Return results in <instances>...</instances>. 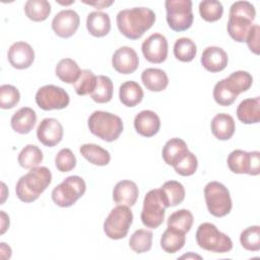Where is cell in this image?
<instances>
[{"label": "cell", "instance_id": "28", "mask_svg": "<svg viewBox=\"0 0 260 260\" xmlns=\"http://www.w3.org/2000/svg\"><path fill=\"white\" fill-rule=\"evenodd\" d=\"M185 235V233L179 230L168 226V229L162 233L160 237L161 249L169 254H174L178 252L184 247L186 243Z\"/></svg>", "mask_w": 260, "mask_h": 260}, {"label": "cell", "instance_id": "36", "mask_svg": "<svg viewBox=\"0 0 260 260\" xmlns=\"http://www.w3.org/2000/svg\"><path fill=\"white\" fill-rule=\"evenodd\" d=\"M152 233L145 229L135 231L129 240V247L137 254L148 252L152 246Z\"/></svg>", "mask_w": 260, "mask_h": 260}, {"label": "cell", "instance_id": "25", "mask_svg": "<svg viewBox=\"0 0 260 260\" xmlns=\"http://www.w3.org/2000/svg\"><path fill=\"white\" fill-rule=\"evenodd\" d=\"M237 117L244 124H255L260 121V98L246 99L237 108Z\"/></svg>", "mask_w": 260, "mask_h": 260}, {"label": "cell", "instance_id": "23", "mask_svg": "<svg viewBox=\"0 0 260 260\" xmlns=\"http://www.w3.org/2000/svg\"><path fill=\"white\" fill-rule=\"evenodd\" d=\"M188 151L189 149L186 142L181 138L175 137L167 141L162 147L161 156L167 165L174 167L185 156Z\"/></svg>", "mask_w": 260, "mask_h": 260}, {"label": "cell", "instance_id": "45", "mask_svg": "<svg viewBox=\"0 0 260 260\" xmlns=\"http://www.w3.org/2000/svg\"><path fill=\"white\" fill-rule=\"evenodd\" d=\"M198 167V160L197 157L195 156L194 153H192L190 150L185 154V156L178 162L176 164L173 168L175 169L176 173L184 176V177H188V176H192Z\"/></svg>", "mask_w": 260, "mask_h": 260}, {"label": "cell", "instance_id": "37", "mask_svg": "<svg viewBox=\"0 0 260 260\" xmlns=\"http://www.w3.org/2000/svg\"><path fill=\"white\" fill-rule=\"evenodd\" d=\"M197 52L195 43L189 38H180L174 44V55L181 62H191Z\"/></svg>", "mask_w": 260, "mask_h": 260}, {"label": "cell", "instance_id": "9", "mask_svg": "<svg viewBox=\"0 0 260 260\" xmlns=\"http://www.w3.org/2000/svg\"><path fill=\"white\" fill-rule=\"evenodd\" d=\"M133 222V213L129 206L117 205L104 222V232L112 240H120L127 236Z\"/></svg>", "mask_w": 260, "mask_h": 260}, {"label": "cell", "instance_id": "31", "mask_svg": "<svg viewBox=\"0 0 260 260\" xmlns=\"http://www.w3.org/2000/svg\"><path fill=\"white\" fill-rule=\"evenodd\" d=\"M24 13L32 21H44L51 13V4L47 0H28L24 4Z\"/></svg>", "mask_w": 260, "mask_h": 260}, {"label": "cell", "instance_id": "40", "mask_svg": "<svg viewBox=\"0 0 260 260\" xmlns=\"http://www.w3.org/2000/svg\"><path fill=\"white\" fill-rule=\"evenodd\" d=\"M96 77L89 69H83L78 79L73 83L74 89L78 95L90 94L95 87Z\"/></svg>", "mask_w": 260, "mask_h": 260}, {"label": "cell", "instance_id": "2", "mask_svg": "<svg viewBox=\"0 0 260 260\" xmlns=\"http://www.w3.org/2000/svg\"><path fill=\"white\" fill-rule=\"evenodd\" d=\"M52 182V173L47 167H36L21 176L16 183L15 192L24 203L36 201Z\"/></svg>", "mask_w": 260, "mask_h": 260}, {"label": "cell", "instance_id": "48", "mask_svg": "<svg viewBox=\"0 0 260 260\" xmlns=\"http://www.w3.org/2000/svg\"><path fill=\"white\" fill-rule=\"evenodd\" d=\"M83 3L94 6L98 9H103L105 7H108L110 5H112L114 3V1H98V2H87V1H83Z\"/></svg>", "mask_w": 260, "mask_h": 260}, {"label": "cell", "instance_id": "16", "mask_svg": "<svg viewBox=\"0 0 260 260\" xmlns=\"http://www.w3.org/2000/svg\"><path fill=\"white\" fill-rule=\"evenodd\" d=\"M139 59L134 49L123 46L117 49L112 57L113 68L121 74H131L138 68Z\"/></svg>", "mask_w": 260, "mask_h": 260}, {"label": "cell", "instance_id": "27", "mask_svg": "<svg viewBox=\"0 0 260 260\" xmlns=\"http://www.w3.org/2000/svg\"><path fill=\"white\" fill-rule=\"evenodd\" d=\"M119 99L124 106L129 108L135 107L141 103L143 99V89L133 80L125 81L120 85Z\"/></svg>", "mask_w": 260, "mask_h": 260}, {"label": "cell", "instance_id": "43", "mask_svg": "<svg viewBox=\"0 0 260 260\" xmlns=\"http://www.w3.org/2000/svg\"><path fill=\"white\" fill-rule=\"evenodd\" d=\"M20 100L19 90L11 84H3L0 86V108L12 109Z\"/></svg>", "mask_w": 260, "mask_h": 260}, {"label": "cell", "instance_id": "7", "mask_svg": "<svg viewBox=\"0 0 260 260\" xmlns=\"http://www.w3.org/2000/svg\"><path fill=\"white\" fill-rule=\"evenodd\" d=\"M204 197L207 209L215 217L228 215L233 207L229 189L217 181H211L204 188Z\"/></svg>", "mask_w": 260, "mask_h": 260}, {"label": "cell", "instance_id": "11", "mask_svg": "<svg viewBox=\"0 0 260 260\" xmlns=\"http://www.w3.org/2000/svg\"><path fill=\"white\" fill-rule=\"evenodd\" d=\"M228 167L235 174H248L257 176L260 173V152L245 151L242 149L233 150L228 156Z\"/></svg>", "mask_w": 260, "mask_h": 260}, {"label": "cell", "instance_id": "15", "mask_svg": "<svg viewBox=\"0 0 260 260\" xmlns=\"http://www.w3.org/2000/svg\"><path fill=\"white\" fill-rule=\"evenodd\" d=\"M63 134V126L55 118H46L42 120L37 128V137L39 141L49 147H53L60 143Z\"/></svg>", "mask_w": 260, "mask_h": 260}, {"label": "cell", "instance_id": "50", "mask_svg": "<svg viewBox=\"0 0 260 260\" xmlns=\"http://www.w3.org/2000/svg\"><path fill=\"white\" fill-rule=\"evenodd\" d=\"M189 257H194V258H199V259H201L200 256H198V255H193V254H190V255H183L181 258H189Z\"/></svg>", "mask_w": 260, "mask_h": 260}, {"label": "cell", "instance_id": "49", "mask_svg": "<svg viewBox=\"0 0 260 260\" xmlns=\"http://www.w3.org/2000/svg\"><path fill=\"white\" fill-rule=\"evenodd\" d=\"M0 251H1V258L2 259H9L11 257V249L9 246H7L5 243H1V247H0Z\"/></svg>", "mask_w": 260, "mask_h": 260}, {"label": "cell", "instance_id": "47", "mask_svg": "<svg viewBox=\"0 0 260 260\" xmlns=\"http://www.w3.org/2000/svg\"><path fill=\"white\" fill-rule=\"evenodd\" d=\"M1 214V235H3L6 230L9 228V216L3 211H0Z\"/></svg>", "mask_w": 260, "mask_h": 260}, {"label": "cell", "instance_id": "19", "mask_svg": "<svg viewBox=\"0 0 260 260\" xmlns=\"http://www.w3.org/2000/svg\"><path fill=\"white\" fill-rule=\"evenodd\" d=\"M229 62L226 52L219 47L210 46L207 47L201 56L202 66L209 72L215 73L222 71Z\"/></svg>", "mask_w": 260, "mask_h": 260}, {"label": "cell", "instance_id": "33", "mask_svg": "<svg viewBox=\"0 0 260 260\" xmlns=\"http://www.w3.org/2000/svg\"><path fill=\"white\" fill-rule=\"evenodd\" d=\"M44 158L43 151L35 144H27L18 154L17 161L23 169H32L38 167Z\"/></svg>", "mask_w": 260, "mask_h": 260}, {"label": "cell", "instance_id": "22", "mask_svg": "<svg viewBox=\"0 0 260 260\" xmlns=\"http://www.w3.org/2000/svg\"><path fill=\"white\" fill-rule=\"evenodd\" d=\"M212 134L219 140H229L233 137L236 125L234 118L225 113L217 114L213 117L210 123Z\"/></svg>", "mask_w": 260, "mask_h": 260}, {"label": "cell", "instance_id": "38", "mask_svg": "<svg viewBox=\"0 0 260 260\" xmlns=\"http://www.w3.org/2000/svg\"><path fill=\"white\" fill-rule=\"evenodd\" d=\"M193 214L188 209H180L173 212L168 218V226L188 233L193 224Z\"/></svg>", "mask_w": 260, "mask_h": 260}, {"label": "cell", "instance_id": "4", "mask_svg": "<svg viewBox=\"0 0 260 260\" xmlns=\"http://www.w3.org/2000/svg\"><path fill=\"white\" fill-rule=\"evenodd\" d=\"M87 126L90 133L107 142L117 140L124 128L119 116L105 111H94L88 118Z\"/></svg>", "mask_w": 260, "mask_h": 260}, {"label": "cell", "instance_id": "41", "mask_svg": "<svg viewBox=\"0 0 260 260\" xmlns=\"http://www.w3.org/2000/svg\"><path fill=\"white\" fill-rule=\"evenodd\" d=\"M240 242L244 249L248 251L260 250V226L252 225L245 229L240 235Z\"/></svg>", "mask_w": 260, "mask_h": 260}, {"label": "cell", "instance_id": "42", "mask_svg": "<svg viewBox=\"0 0 260 260\" xmlns=\"http://www.w3.org/2000/svg\"><path fill=\"white\" fill-rule=\"evenodd\" d=\"M238 95H236L226 85L224 78L216 82L213 88V99L219 105L223 107L231 106L234 104Z\"/></svg>", "mask_w": 260, "mask_h": 260}, {"label": "cell", "instance_id": "14", "mask_svg": "<svg viewBox=\"0 0 260 260\" xmlns=\"http://www.w3.org/2000/svg\"><path fill=\"white\" fill-rule=\"evenodd\" d=\"M79 23L80 18L76 11L72 9H64L54 16L52 20V28L58 37L68 39L76 32Z\"/></svg>", "mask_w": 260, "mask_h": 260}, {"label": "cell", "instance_id": "44", "mask_svg": "<svg viewBox=\"0 0 260 260\" xmlns=\"http://www.w3.org/2000/svg\"><path fill=\"white\" fill-rule=\"evenodd\" d=\"M55 165L61 173L72 171L76 166V157L69 148H62L55 157Z\"/></svg>", "mask_w": 260, "mask_h": 260}, {"label": "cell", "instance_id": "18", "mask_svg": "<svg viewBox=\"0 0 260 260\" xmlns=\"http://www.w3.org/2000/svg\"><path fill=\"white\" fill-rule=\"evenodd\" d=\"M134 128L138 134L144 137L154 136L160 128V120L157 114L150 110L139 112L134 118Z\"/></svg>", "mask_w": 260, "mask_h": 260}, {"label": "cell", "instance_id": "35", "mask_svg": "<svg viewBox=\"0 0 260 260\" xmlns=\"http://www.w3.org/2000/svg\"><path fill=\"white\" fill-rule=\"evenodd\" d=\"M113 82L110 77L106 75H99L96 77V84L90 98L98 104H105L112 100L113 98Z\"/></svg>", "mask_w": 260, "mask_h": 260}, {"label": "cell", "instance_id": "29", "mask_svg": "<svg viewBox=\"0 0 260 260\" xmlns=\"http://www.w3.org/2000/svg\"><path fill=\"white\" fill-rule=\"evenodd\" d=\"M79 152L85 159L95 166H107L111 160L110 152L94 143L82 144L79 148Z\"/></svg>", "mask_w": 260, "mask_h": 260}, {"label": "cell", "instance_id": "24", "mask_svg": "<svg viewBox=\"0 0 260 260\" xmlns=\"http://www.w3.org/2000/svg\"><path fill=\"white\" fill-rule=\"evenodd\" d=\"M86 28L88 32L96 38L107 36L111 30V19L108 13L92 11L86 17Z\"/></svg>", "mask_w": 260, "mask_h": 260}, {"label": "cell", "instance_id": "1", "mask_svg": "<svg viewBox=\"0 0 260 260\" xmlns=\"http://www.w3.org/2000/svg\"><path fill=\"white\" fill-rule=\"evenodd\" d=\"M117 26L120 32L130 40L140 39L155 21V13L147 7H134L118 12Z\"/></svg>", "mask_w": 260, "mask_h": 260}, {"label": "cell", "instance_id": "30", "mask_svg": "<svg viewBox=\"0 0 260 260\" xmlns=\"http://www.w3.org/2000/svg\"><path fill=\"white\" fill-rule=\"evenodd\" d=\"M80 72L78 64L71 58L60 60L55 68L56 76L65 83H74L78 79Z\"/></svg>", "mask_w": 260, "mask_h": 260}, {"label": "cell", "instance_id": "12", "mask_svg": "<svg viewBox=\"0 0 260 260\" xmlns=\"http://www.w3.org/2000/svg\"><path fill=\"white\" fill-rule=\"evenodd\" d=\"M69 102L70 99L67 91L53 84L40 87L36 93V103L44 111L65 109Z\"/></svg>", "mask_w": 260, "mask_h": 260}, {"label": "cell", "instance_id": "5", "mask_svg": "<svg viewBox=\"0 0 260 260\" xmlns=\"http://www.w3.org/2000/svg\"><path fill=\"white\" fill-rule=\"evenodd\" d=\"M196 243L206 251L213 253H228L233 249L232 239L219 232L217 228L210 222L201 223L196 232Z\"/></svg>", "mask_w": 260, "mask_h": 260}, {"label": "cell", "instance_id": "39", "mask_svg": "<svg viewBox=\"0 0 260 260\" xmlns=\"http://www.w3.org/2000/svg\"><path fill=\"white\" fill-rule=\"evenodd\" d=\"M200 16L208 22H214L221 18L223 6L217 0H205L199 4Z\"/></svg>", "mask_w": 260, "mask_h": 260}, {"label": "cell", "instance_id": "17", "mask_svg": "<svg viewBox=\"0 0 260 260\" xmlns=\"http://www.w3.org/2000/svg\"><path fill=\"white\" fill-rule=\"evenodd\" d=\"M8 61L13 68H28L35 60V51L32 47L25 42L13 43L8 50Z\"/></svg>", "mask_w": 260, "mask_h": 260}, {"label": "cell", "instance_id": "13", "mask_svg": "<svg viewBox=\"0 0 260 260\" xmlns=\"http://www.w3.org/2000/svg\"><path fill=\"white\" fill-rule=\"evenodd\" d=\"M168 41L161 34L155 32L150 35L141 45V51L144 58L154 64L166 61L168 57Z\"/></svg>", "mask_w": 260, "mask_h": 260}, {"label": "cell", "instance_id": "32", "mask_svg": "<svg viewBox=\"0 0 260 260\" xmlns=\"http://www.w3.org/2000/svg\"><path fill=\"white\" fill-rule=\"evenodd\" d=\"M226 85L229 88L236 94L239 95L240 93L247 91L253 83L252 75L244 70H239L233 72L226 78H224Z\"/></svg>", "mask_w": 260, "mask_h": 260}, {"label": "cell", "instance_id": "10", "mask_svg": "<svg viewBox=\"0 0 260 260\" xmlns=\"http://www.w3.org/2000/svg\"><path fill=\"white\" fill-rule=\"evenodd\" d=\"M167 10V22L171 29L184 31L191 27L193 23L192 1L190 0H167L165 2Z\"/></svg>", "mask_w": 260, "mask_h": 260}, {"label": "cell", "instance_id": "8", "mask_svg": "<svg viewBox=\"0 0 260 260\" xmlns=\"http://www.w3.org/2000/svg\"><path fill=\"white\" fill-rule=\"evenodd\" d=\"M86 190L84 180L79 176H69L52 191V200L60 207L72 206Z\"/></svg>", "mask_w": 260, "mask_h": 260}, {"label": "cell", "instance_id": "6", "mask_svg": "<svg viewBox=\"0 0 260 260\" xmlns=\"http://www.w3.org/2000/svg\"><path fill=\"white\" fill-rule=\"evenodd\" d=\"M166 208H168L161 189H152L146 193L140 214L142 223L149 229H156L162 224Z\"/></svg>", "mask_w": 260, "mask_h": 260}, {"label": "cell", "instance_id": "46", "mask_svg": "<svg viewBox=\"0 0 260 260\" xmlns=\"http://www.w3.org/2000/svg\"><path fill=\"white\" fill-rule=\"evenodd\" d=\"M259 35H260V27L258 24H253L247 38L246 43L250 49V51L256 55H259Z\"/></svg>", "mask_w": 260, "mask_h": 260}, {"label": "cell", "instance_id": "21", "mask_svg": "<svg viewBox=\"0 0 260 260\" xmlns=\"http://www.w3.org/2000/svg\"><path fill=\"white\" fill-rule=\"evenodd\" d=\"M37 122V114L29 107H22L11 117V128L19 134L29 133Z\"/></svg>", "mask_w": 260, "mask_h": 260}, {"label": "cell", "instance_id": "26", "mask_svg": "<svg viewBox=\"0 0 260 260\" xmlns=\"http://www.w3.org/2000/svg\"><path fill=\"white\" fill-rule=\"evenodd\" d=\"M141 81L150 91H162L169 84L167 73L159 68H147L141 73Z\"/></svg>", "mask_w": 260, "mask_h": 260}, {"label": "cell", "instance_id": "34", "mask_svg": "<svg viewBox=\"0 0 260 260\" xmlns=\"http://www.w3.org/2000/svg\"><path fill=\"white\" fill-rule=\"evenodd\" d=\"M164 197L166 199L168 207L176 206L183 202L185 199V188L184 186L175 180L167 181L160 187Z\"/></svg>", "mask_w": 260, "mask_h": 260}, {"label": "cell", "instance_id": "3", "mask_svg": "<svg viewBox=\"0 0 260 260\" xmlns=\"http://www.w3.org/2000/svg\"><path fill=\"white\" fill-rule=\"evenodd\" d=\"M256 16V10L248 1H236L232 4L226 25L230 37L239 43L246 41Z\"/></svg>", "mask_w": 260, "mask_h": 260}, {"label": "cell", "instance_id": "20", "mask_svg": "<svg viewBox=\"0 0 260 260\" xmlns=\"http://www.w3.org/2000/svg\"><path fill=\"white\" fill-rule=\"evenodd\" d=\"M139 190L135 182L130 180L119 181L113 189V199L117 205L133 206L138 198Z\"/></svg>", "mask_w": 260, "mask_h": 260}]
</instances>
